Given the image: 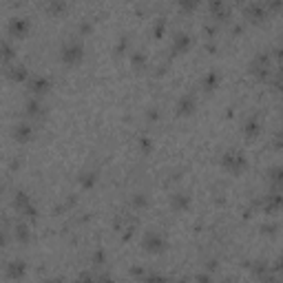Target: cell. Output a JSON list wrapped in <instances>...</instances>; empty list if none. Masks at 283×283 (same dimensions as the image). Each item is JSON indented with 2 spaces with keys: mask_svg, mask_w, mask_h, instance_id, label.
Here are the masks:
<instances>
[{
  "mask_svg": "<svg viewBox=\"0 0 283 283\" xmlns=\"http://www.w3.org/2000/svg\"><path fill=\"white\" fill-rule=\"evenodd\" d=\"M95 283H115L111 275H95Z\"/></svg>",
  "mask_w": 283,
  "mask_h": 283,
  "instance_id": "32",
  "label": "cell"
},
{
  "mask_svg": "<svg viewBox=\"0 0 283 283\" xmlns=\"http://www.w3.org/2000/svg\"><path fill=\"white\" fill-rule=\"evenodd\" d=\"M217 268V261H208V270H215Z\"/></svg>",
  "mask_w": 283,
  "mask_h": 283,
  "instance_id": "41",
  "label": "cell"
},
{
  "mask_svg": "<svg viewBox=\"0 0 283 283\" xmlns=\"http://www.w3.org/2000/svg\"><path fill=\"white\" fill-rule=\"evenodd\" d=\"M64 7H66V4L64 2H49V11L51 13H60V11H64Z\"/></svg>",
  "mask_w": 283,
  "mask_h": 283,
  "instance_id": "28",
  "label": "cell"
},
{
  "mask_svg": "<svg viewBox=\"0 0 283 283\" xmlns=\"http://www.w3.org/2000/svg\"><path fill=\"white\" fill-rule=\"evenodd\" d=\"M164 31H166V18H159L157 22H155V27H153V33H155L157 38H159V35H162Z\"/></svg>",
  "mask_w": 283,
  "mask_h": 283,
  "instance_id": "26",
  "label": "cell"
},
{
  "mask_svg": "<svg viewBox=\"0 0 283 283\" xmlns=\"http://www.w3.org/2000/svg\"><path fill=\"white\" fill-rule=\"evenodd\" d=\"M44 283H64L62 279H49V281H44Z\"/></svg>",
  "mask_w": 283,
  "mask_h": 283,
  "instance_id": "42",
  "label": "cell"
},
{
  "mask_svg": "<svg viewBox=\"0 0 283 283\" xmlns=\"http://www.w3.org/2000/svg\"><path fill=\"white\" fill-rule=\"evenodd\" d=\"M270 184H272V190H279V184H281V168L275 166L270 171Z\"/></svg>",
  "mask_w": 283,
  "mask_h": 283,
  "instance_id": "23",
  "label": "cell"
},
{
  "mask_svg": "<svg viewBox=\"0 0 283 283\" xmlns=\"http://www.w3.org/2000/svg\"><path fill=\"white\" fill-rule=\"evenodd\" d=\"M133 275H135V277H146V275H144V270H142V268H133Z\"/></svg>",
  "mask_w": 283,
  "mask_h": 283,
  "instance_id": "39",
  "label": "cell"
},
{
  "mask_svg": "<svg viewBox=\"0 0 283 283\" xmlns=\"http://www.w3.org/2000/svg\"><path fill=\"white\" fill-rule=\"evenodd\" d=\"M217 84H219V75L215 73V71H210V73L204 78V89L213 91V89H217Z\"/></svg>",
  "mask_w": 283,
  "mask_h": 283,
  "instance_id": "20",
  "label": "cell"
},
{
  "mask_svg": "<svg viewBox=\"0 0 283 283\" xmlns=\"http://www.w3.org/2000/svg\"><path fill=\"white\" fill-rule=\"evenodd\" d=\"M93 261H95L97 266H100V264H104V252H102V250H97L95 255H93Z\"/></svg>",
  "mask_w": 283,
  "mask_h": 283,
  "instance_id": "34",
  "label": "cell"
},
{
  "mask_svg": "<svg viewBox=\"0 0 283 283\" xmlns=\"http://www.w3.org/2000/svg\"><path fill=\"white\" fill-rule=\"evenodd\" d=\"M268 66H270V60H268V55L266 53H259L255 60H252V73L257 75V78H261V80H266L268 78Z\"/></svg>",
  "mask_w": 283,
  "mask_h": 283,
  "instance_id": "5",
  "label": "cell"
},
{
  "mask_svg": "<svg viewBox=\"0 0 283 283\" xmlns=\"http://www.w3.org/2000/svg\"><path fill=\"white\" fill-rule=\"evenodd\" d=\"M13 206L18 208V213L27 215L29 219H35V217H38V208L33 206L31 197H29L24 190H18V193H16V197H13Z\"/></svg>",
  "mask_w": 283,
  "mask_h": 283,
  "instance_id": "3",
  "label": "cell"
},
{
  "mask_svg": "<svg viewBox=\"0 0 283 283\" xmlns=\"http://www.w3.org/2000/svg\"><path fill=\"white\" fill-rule=\"evenodd\" d=\"M244 135H248V137H257V135H259V122H257V117H250V120H246V124H244Z\"/></svg>",
  "mask_w": 283,
  "mask_h": 283,
  "instance_id": "17",
  "label": "cell"
},
{
  "mask_svg": "<svg viewBox=\"0 0 283 283\" xmlns=\"http://www.w3.org/2000/svg\"><path fill=\"white\" fill-rule=\"evenodd\" d=\"M261 206H264L266 213H277V210H279V206H281V195H279V190H272L270 195H266V197L261 199Z\"/></svg>",
  "mask_w": 283,
  "mask_h": 283,
  "instance_id": "7",
  "label": "cell"
},
{
  "mask_svg": "<svg viewBox=\"0 0 283 283\" xmlns=\"http://www.w3.org/2000/svg\"><path fill=\"white\" fill-rule=\"evenodd\" d=\"M164 283H168V279H166V281H164Z\"/></svg>",
  "mask_w": 283,
  "mask_h": 283,
  "instance_id": "45",
  "label": "cell"
},
{
  "mask_svg": "<svg viewBox=\"0 0 283 283\" xmlns=\"http://www.w3.org/2000/svg\"><path fill=\"white\" fill-rule=\"evenodd\" d=\"M29 89H31V93L35 95H42L49 91V80L42 78V75H35V78L29 80Z\"/></svg>",
  "mask_w": 283,
  "mask_h": 283,
  "instance_id": "9",
  "label": "cell"
},
{
  "mask_svg": "<svg viewBox=\"0 0 283 283\" xmlns=\"http://www.w3.org/2000/svg\"><path fill=\"white\" fill-rule=\"evenodd\" d=\"M13 53H16L13 44L9 40H0V62H11Z\"/></svg>",
  "mask_w": 283,
  "mask_h": 283,
  "instance_id": "16",
  "label": "cell"
},
{
  "mask_svg": "<svg viewBox=\"0 0 283 283\" xmlns=\"http://www.w3.org/2000/svg\"><path fill=\"white\" fill-rule=\"evenodd\" d=\"M197 7V2L195 0H190V2H182V9H186V11H190V9Z\"/></svg>",
  "mask_w": 283,
  "mask_h": 283,
  "instance_id": "36",
  "label": "cell"
},
{
  "mask_svg": "<svg viewBox=\"0 0 283 283\" xmlns=\"http://www.w3.org/2000/svg\"><path fill=\"white\" fill-rule=\"evenodd\" d=\"M277 230V226H264V233H268V235H272Z\"/></svg>",
  "mask_w": 283,
  "mask_h": 283,
  "instance_id": "40",
  "label": "cell"
},
{
  "mask_svg": "<svg viewBox=\"0 0 283 283\" xmlns=\"http://www.w3.org/2000/svg\"><path fill=\"white\" fill-rule=\"evenodd\" d=\"M80 31H82V33L91 31V22H82V24H80Z\"/></svg>",
  "mask_w": 283,
  "mask_h": 283,
  "instance_id": "38",
  "label": "cell"
},
{
  "mask_svg": "<svg viewBox=\"0 0 283 283\" xmlns=\"http://www.w3.org/2000/svg\"><path fill=\"white\" fill-rule=\"evenodd\" d=\"M244 13H246V18H250V20H261L266 16V4L264 2H250Z\"/></svg>",
  "mask_w": 283,
  "mask_h": 283,
  "instance_id": "12",
  "label": "cell"
},
{
  "mask_svg": "<svg viewBox=\"0 0 283 283\" xmlns=\"http://www.w3.org/2000/svg\"><path fill=\"white\" fill-rule=\"evenodd\" d=\"M95 182H97V173H95V171H84V173H80V184H82L84 188H91Z\"/></svg>",
  "mask_w": 283,
  "mask_h": 283,
  "instance_id": "19",
  "label": "cell"
},
{
  "mask_svg": "<svg viewBox=\"0 0 283 283\" xmlns=\"http://www.w3.org/2000/svg\"><path fill=\"white\" fill-rule=\"evenodd\" d=\"M221 166L226 168V171H230V173H241L246 168V157H244V153H239V151H228V153H224V157H221Z\"/></svg>",
  "mask_w": 283,
  "mask_h": 283,
  "instance_id": "2",
  "label": "cell"
},
{
  "mask_svg": "<svg viewBox=\"0 0 283 283\" xmlns=\"http://www.w3.org/2000/svg\"><path fill=\"white\" fill-rule=\"evenodd\" d=\"M144 248L148 252H153V255L164 252L166 250V239H164V235H159V233H146L144 235Z\"/></svg>",
  "mask_w": 283,
  "mask_h": 283,
  "instance_id": "4",
  "label": "cell"
},
{
  "mask_svg": "<svg viewBox=\"0 0 283 283\" xmlns=\"http://www.w3.org/2000/svg\"><path fill=\"white\" fill-rule=\"evenodd\" d=\"M16 237L20 241H29V237H31V233H29V228L24 224H18L16 226Z\"/></svg>",
  "mask_w": 283,
  "mask_h": 283,
  "instance_id": "24",
  "label": "cell"
},
{
  "mask_svg": "<svg viewBox=\"0 0 283 283\" xmlns=\"http://www.w3.org/2000/svg\"><path fill=\"white\" fill-rule=\"evenodd\" d=\"M195 281H197V283H210V277L208 275H197V277H195Z\"/></svg>",
  "mask_w": 283,
  "mask_h": 283,
  "instance_id": "35",
  "label": "cell"
},
{
  "mask_svg": "<svg viewBox=\"0 0 283 283\" xmlns=\"http://www.w3.org/2000/svg\"><path fill=\"white\" fill-rule=\"evenodd\" d=\"M29 29V20L27 18H11L9 20V27L7 31L9 35H13V38H18V35H24Z\"/></svg>",
  "mask_w": 283,
  "mask_h": 283,
  "instance_id": "6",
  "label": "cell"
},
{
  "mask_svg": "<svg viewBox=\"0 0 283 283\" xmlns=\"http://www.w3.org/2000/svg\"><path fill=\"white\" fill-rule=\"evenodd\" d=\"M140 148H142L144 153H148V151L153 148V142L148 140V137H142V140H140Z\"/></svg>",
  "mask_w": 283,
  "mask_h": 283,
  "instance_id": "31",
  "label": "cell"
},
{
  "mask_svg": "<svg viewBox=\"0 0 283 283\" xmlns=\"http://www.w3.org/2000/svg\"><path fill=\"white\" fill-rule=\"evenodd\" d=\"M128 47V38L126 35H122L120 40H117V47H115V53H122V51H124Z\"/></svg>",
  "mask_w": 283,
  "mask_h": 283,
  "instance_id": "30",
  "label": "cell"
},
{
  "mask_svg": "<svg viewBox=\"0 0 283 283\" xmlns=\"http://www.w3.org/2000/svg\"><path fill=\"white\" fill-rule=\"evenodd\" d=\"M24 272H27V264H24V261H11V264L7 266L9 279H22Z\"/></svg>",
  "mask_w": 283,
  "mask_h": 283,
  "instance_id": "14",
  "label": "cell"
},
{
  "mask_svg": "<svg viewBox=\"0 0 283 283\" xmlns=\"http://www.w3.org/2000/svg\"><path fill=\"white\" fill-rule=\"evenodd\" d=\"M188 47H190V35L188 33H177L175 35V40H173V53L175 55L188 51Z\"/></svg>",
  "mask_w": 283,
  "mask_h": 283,
  "instance_id": "13",
  "label": "cell"
},
{
  "mask_svg": "<svg viewBox=\"0 0 283 283\" xmlns=\"http://www.w3.org/2000/svg\"><path fill=\"white\" fill-rule=\"evenodd\" d=\"M210 11L215 13V18L224 20V18H226V4H224V2H219V0H217V2L210 4Z\"/></svg>",
  "mask_w": 283,
  "mask_h": 283,
  "instance_id": "22",
  "label": "cell"
},
{
  "mask_svg": "<svg viewBox=\"0 0 283 283\" xmlns=\"http://www.w3.org/2000/svg\"><path fill=\"white\" fill-rule=\"evenodd\" d=\"M24 111H27L29 117H40V115H42V104H40V100L35 97V100L27 102V109H24Z\"/></svg>",
  "mask_w": 283,
  "mask_h": 283,
  "instance_id": "18",
  "label": "cell"
},
{
  "mask_svg": "<svg viewBox=\"0 0 283 283\" xmlns=\"http://www.w3.org/2000/svg\"><path fill=\"white\" fill-rule=\"evenodd\" d=\"M84 58V47H82L80 40H69L62 47V60L66 64H78Z\"/></svg>",
  "mask_w": 283,
  "mask_h": 283,
  "instance_id": "1",
  "label": "cell"
},
{
  "mask_svg": "<svg viewBox=\"0 0 283 283\" xmlns=\"http://www.w3.org/2000/svg\"><path fill=\"white\" fill-rule=\"evenodd\" d=\"M195 104H197V100H195V95L186 93L182 97V100L177 102V115H190V113H195Z\"/></svg>",
  "mask_w": 283,
  "mask_h": 283,
  "instance_id": "8",
  "label": "cell"
},
{
  "mask_svg": "<svg viewBox=\"0 0 283 283\" xmlns=\"http://www.w3.org/2000/svg\"><path fill=\"white\" fill-rule=\"evenodd\" d=\"M7 78H9V80H13V82H22V80H27V78H29L27 66H24V64H11V66L7 69Z\"/></svg>",
  "mask_w": 283,
  "mask_h": 283,
  "instance_id": "11",
  "label": "cell"
},
{
  "mask_svg": "<svg viewBox=\"0 0 283 283\" xmlns=\"http://www.w3.org/2000/svg\"><path fill=\"white\" fill-rule=\"evenodd\" d=\"M131 62H133V66H135V69H140V66L146 64V58H144L142 53H133V55H131Z\"/></svg>",
  "mask_w": 283,
  "mask_h": 283,
  "instance_id": "27",
  "label": "cell"
},
{
  "mask_svg": "<svg viewBox=\"0 0 283 283\" xmlns=\"http://www.w3.org/2000/svg\"><path fill=\"white\" fill-rule=\"evenodd\" d=\"M75 283H95V275L93 272H89V270H84V272H80L78 275Z\"/></svg>",
  "mask_w": 283,
  "mask_h": 283,
  "instance_id": "25",
  "label": "cell"
},
{
  "mask_svg": "<svg viewBox=\"0 0 283 283\" xmlns=\"http://www.w3.org/2000/svg\"><path fill=\"white\" fill-rule=\"evenodd\" d=\"M33 135V126L27 124V122H20V124L13 128V137H16L18 142H29Z\"/></svg>",
  "mask_w": 283,
  "mask_h": 283,
  "instance_id": "10",
  "label": "cell"
},
{
  "mask_svg": "<svg viewBox=\"0 0 283 283\" xmlns=\"http://www.w3.org/2000/svg\"><path fill=\"white\" fill-rule=\"evenodd\" d=\"M157 117H159V113H157V109H151V111H148V120H151V122H155V120H157Z\"/></svg>",
  "mask_w": 283,
  "mask_h": 283,
  "instance_id": "37",
  "label": "cell"
},
{
  "mask_svg": "<svg viewBox=\"0 0 283 283\" xmlns=\"http://www.w3.org/2000/svg\"><path fill=\"white\" fill-rule=\"evenodd\" d=\"M133 204H135L137 208H140V206L144 208V206H146L148 202H146V197H144V195H135V199H133Z\"/></svg>",
  "mask_w": 283,
  "mask_h": 283,
  "instance_id": "33",
  "label": "cell"
},
{
  "mask_svg": "<svg viewBox=\"0 0 283 283\" xmlns=\"http://www.w3.org/2000/svg\"><path fill=\"white\" fill-rule=\"evenodd\" d=\"M166 279H164L162 275H146L144 277V283H164Z\"/></svg>",
  "mask_w": 283,
  "mask_h": 283,
  "instance_id": "29",
  "label": "cell"
},
{
  "mask_svg": "<svg viewBox=\"0 0 283 283\" xmlns=\"http://www.w3.org/2000/svg\"><path fill=\"white\" fill-rule=\"evenodd\" d=\"M171 206L177 213H182V210H188V206H190V197L186 193H175L173 197H171Z\"/></svg>",
  "mask_w": 283,
  "mask_h": 283,
  "instance_id": "15",
  "label": "cell"
},
{
  "mask_svg": "<svg viewBox=\"0 0 283 283\" xmlns=\"http://www.w3.org/2000/svg\"><path fill=\"white\" fill-rule=\"evenodd\" d=\"M0 190H2V184H0Z\"/></svg>",
  "mask_w": 283,
  "mask_h": 283,
  "instance_id": "44",
  "label": "cell"
},
{
  "mask_svg": "<svg viewBox=\"0 0 283 283\" xmlns=\"http://www.w3.org/2000/svg\"><path fill=\"white\" fill-rule=\"evenodd\" d=\"M226 283H235V281H226Z\"/></svg>",
  "mask_w": 283,
  "mask_h": 283,
  "instance_id": "43",
  "label": "cell"
},
{
  "mask_svg": "<svg viewBox=\"0 0 283 283\" xmlns=\"http://www.w3.org/2000/svg\"><path fill=\"white\" fill-rule=\"evenodd\" d=\"M250 270L255 272L257 277H264V279L268 277V264H264V261H255V264L250 266Z\"/></svg>",
  "mask_w": 283,
  "mask_h": 283,
  "instance_id": "21",
  "label": "cell"
}]
</instances>
